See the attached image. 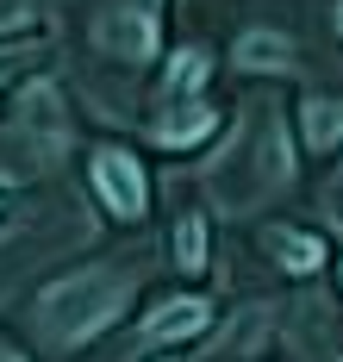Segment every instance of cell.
Segmentation results:
<instances>
[{
  "label": "cell",
  "mask_w": 343,
  "mask_h": 362,
  "mask_svg": "<svg viewBox=\"0 0 343 362\" xmlns=\"http://www.w3.org/2000/svg\"><path fill=\"white\" fill-rule=\"evenodd\" d=\"M131 300V281L125 275H107V269H88V275H69L38 300V331L50 344H88L94 331H107L119 319V306Z\"/></svg>",
  "instance_id": "6da1fadb"
},
{
  "label": "cell",
  "mask_w": 343,
  "mask_h": 362,
  "mask_svg": "<svg viewBox=\"0 0 343 362\" xmlns=\"http://www.w3.org/2000/svg\"><path fill=\"white\" fill-rule=\"evenodd\" d=\"M94 187H100V200H107L119 218H138V213H144V200H150L144 169H138L125 150H100V156H94Z\"/></svg>",
  "instance_id": "7a4b0ae2"
},
{
  "label": "cell",
  "mask_w": 343,
  "mask_h": 362,
  "mask_svg": "<svg viewBox=\"0 0 343 362\" xmlns=\"http://www.w3.org/2000/svg\"><path fill=\"white\" fill-rule=\"evenodd\" d=\"M206 319H212V306H206V300H169V306H156V319L144 325V344L193 337V331H206Z\"/></svg>",
  "instance_id": "3957f363"
},
{
  "label": "cell",
  "mask_w": 343,
  "mask_h": 362,
  "mask_svg": "<svg viewBox=\"0 0 343 362\" xmlns=\"http://www.w3.org/2000/svg\"><path fill=\"white\" fill-rule=\"evenodd\" d=\"M337 138H343V107L337 100H306V144L331 150Z\"/></svg>",
  "instance_id": "277c9868"
},
{
  "label": "cell",
  "mask_w": 343,
  "mask_h": 362,
  "mask_svg": "<svg viewBox=\"0 0 343 362\" xmlns=\"http://www.w3.org/2000/svg\"><path fill=\"white\" fill-rule=\"evenodd\" d=\"M212 125H219L212 107H188V112H169V125H156V138H162V144H200Z\"/></svg>",
  "instance_id": "5b68a950"
},
{
  "label": "cell",
  "mask_w": 343,
  "mask_h": 362,
  "mask_svg": "<svg viewBox=\"0 0 343 362\" xmlns=\"http://www.w3.org/2000/svg\"><path fill=\"white\" fill-rule=\"evenodd\" d=\"M268 250L281 256V262H294L300 275H306V269H318V256H325V250H318V238H300V231H275Z\"/></svg>",
  "instance_id": "8992f818"
},
{
  "label": "cell",
  "mask_w": 343,
  "mask_h": 362,
  "mask_svg": "<svg viewBox=\"0 0 343 362\" xmlns=\"http://www.w3.org/2000/svg\"><path fill=\"white\" fill-rule=\"evenodd\" d=\"M175 262H181V269H206V225H200V218H181V231H175Z\"/></svg>",
  "instance_id": "52a82bcc"
},
{
  "label": "cell",
  "mask_w": 343,
  "mask_h": 362,
  "mask_svg": "<svg viewBox=\"0 0 343 362\" xmlns=\"http://www.w3.org/2000/svg\"><path fill=\"white\" fill-rule=\"evenodd\" d=\"M237 63H243V69H268V63H287V44H281V37H243V44H237Z\"/></svg>",
  "instance_id": "ba28073f"
},
{
  "label": "cell",
  "mask_w": 343,
  "mask_h": 362,
  "mask_svg": "<svg viewBox=\"0 0 343 362\" xmlns=\"http://www.w3.org/2000/svg\"><path fill=\"white\" fill-rule=\"evenodd\" d=\"M200 81H206V57H200V50H181L175 69H169V94H188V88H200Z\"/></svg>",
  "instance_id": "9c48e42d"
}]
</instances>
